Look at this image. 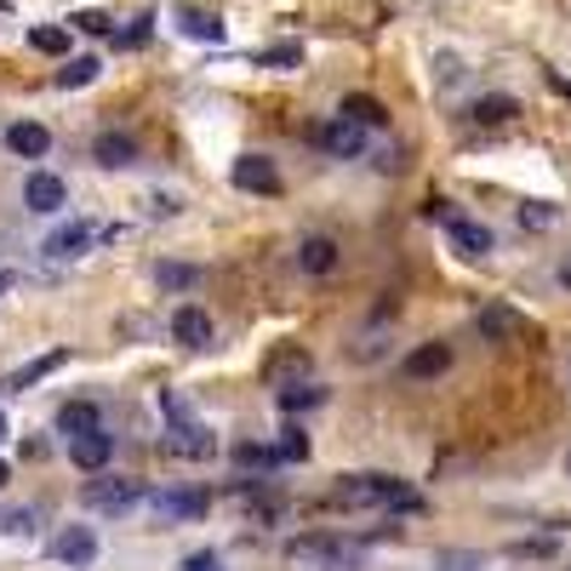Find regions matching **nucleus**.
Here are the masks:
<instances>
[{"label":"nucleus","mask_w":571,"mask_h":571,"mask_svg":"<svg viewBox=\"0 0 571 571\" xmlns=\"http://www.w3.org/2000/svg\"><path fill=\"white\" fill-rule=\"evenodd\" d=\"M332 503H355V509H401V514H424V491H412L394 475H343Z\"/></svg>","instance_id":"1"},{"label":"nucleus","mask_w":571,"mask_h":571,"mask_svg":"<svg viewBox=\"0 0 571 571\" xmlns=\"http://www.w3.org/2000/svg\"><path fill=\"white\" fill-rule=\"evenodd\" d=\"M160 412H166V452H178V457H217V435L201 424V417L189 412V401L183 394H160Z\"/></svg>","instance_id":"2"},{"label":"nucleus","mask_w":571,"mask_h":571,"mask_svg":"<svg viewBox=\"0 0 571 571\" xmlns=\"http://www.w3.org/2000/svg\"><path fill=\"white\" fill-rule=\"evenodd\" d=\"M143 498H148L143 480H127V475H97V480H86V491H81V503L97 509V514H127V509H138Z\"/></svg>","instance_id":"3"},{"label":"nucleus","mask_w":571,"mask_h":571,"mask_svg":"<svg viewBox=\"0 0 571 571\" xmlns=\"http://www.w3.org/2000/svg\"><path fill=\"white\" fill-rule=\"evenodd\" d=\"M148 509H155L160 520H171V526H178V520H201V514L212 509V491H201V486L155 491V498H148Z\"/></svg>","instance_id":"4"},{"label":"nucleus","mask_w":571,"mask_h":571,"mask_svg":"<svg viewBox=\"0 0 571 571\" xmlns=\"http://www.w3.org/2000/svg\"><path fill=\"white\" fill-rule=\"evenodd\" d=\"M292 555L297 560H320L332 571H360V549H355V543H337V537H297Z\"/></svg>","instance_id":"5"},{"label":"nucleus","mask_w":571,"mask_h":571,"mask_svg":"<svg viewBox=\"0 0 571 571\" xmlns=\"http://www.w3.org/2000/svg\"><path fill=\"white\" fill-rule=\"evenodd\" d=\"M314 143L326 148V155H337V160H360L366 155V127H355V120H332V127H314Z\"/></svg>","instance_id":"6"},{"label":"nucleus","mask_w":571,"mask_h":571,"mask_svg":"<svg viewBox=\"0 0 571 571\" xmlns=\"http://www.w3.org/2000/svg\"><path fill=\"white\" fill-rule=\"evenodd\" d=\"M235 189H246V194H281L286 183H281V166L269 155H240L235 160Z\"/></svg>","instance_id":"7"},{"label":"nucleus","mask_w":571,"mask_h":571,"mask_svg":"<svg viewBox=\"0 0 571 571\" xmlns=\"http://www.w3.org/2000/svg\"><path fill=\"white\" fill-rule=\"evenodd\" d=\"M23 206L40 212V217L63 212V206H69V189H63L58 171H29V183H23Z\"/></svg>","instance_id":"8"},{"label":"nucleus","mask_w":571,"mask_h":571,"mask_svg":"<svg viewBox=\"0 0 571 571\" xmlns=\"http://www.w3.org/2000/svg\"><path fill=\"white\" fill-rule=\"evenodd\" d=\"M109 457H115V435H104V429H86V435L69 440V463L86 468V475H104Z\"/></svg>","instance_id":"9"},{"label":"nucleus","mask_w":571,"mask_h":571,"mask_svg":"<svg viewBox=\"0 0 571 571\" xmlns=\"http://www.w3.org/2000/svg\"><path fill=\"white\" fill-rule=\"evenodd\" d=\"M52 560H63V566H92L97 560V532L92 526H63L58 537H52Z\"/></svg>","instance_id":"10"},{"label":"nucleus","mask_w":571,"mask_h":571,"mask_svg":"<svg viewBox=\"0 0 571 571\" xmlns=\"http://www.w3.org/2000/svg\"><path fill=\"white\" fill-rule=\"evenodd\" d=\"M92 240H97V229H92V223H63V229H52V235H46V246H40V252L52 258V263H69V258L92 252Z\"/></svg>","instance_id":"11"},{"label":"nucleus","mask_w":571,"mask_h":571,"mask_svg":"<svg viewBox=\"0 0 571 571\" xmlns=\"http://www.w3.org/2000/svg\"><path fill=\"white\" fill-rule=\"evenodd\" d=\"M445 240H452L463 258H486L491 246H498L486 223H468V217H457V212H445Z\"/></svg>","instance_id":"12"},{"label":"nucleus","mask_w":571,"mask_h":571,"mask_svg":"<svg viewBox=\"0 0 571 571\" xmlns=\"http://www.w3.org/2000/svg\"><path fill=\"white\" fill-rule=\"evenodd\" d=\"M452 366V343H417V349L401 360V371L412 383H424V378H440V371Z\"/></svg>","instance_id":"13"},{"label":"nucleus","mask_w":571,"mask_h":571,"mask_svg":"<svg viewBox=\"0 0 571 571\" xmlns=\"http://www.w3.org/2000/svg\"><path fill=\"white\" fill-rule=\"evenodd\" d=\"M171 23H178V29L189 35V40H206V46H217L223 40V17L217 12H206V7H171Z\"/></svg>","instance_id":"14"},{"label":"nucleus","mask_w":571,"mask_h":571,"mask_svg":"<svg viewBox=\"0 0 571 571\" xmlns=\"http://www.w3.org/2000/svg\"><path fill=\"white\" fill-rule=\"evenodd\" d=\"M475 326H480V337H486V343H514V337H526V320H520L509 304H491V309H480V320H475Z\"/></svg>","instance_id":"15"},{"label":"nucleus","mask_w":571,"mask_h":571,"mask_svg":"<svg viewBox=\"0 0 571 571\" xmlns=\"http://www.w3.org/2000/svg\"><path fill=\"white\" fill-rule=\"evenodd\" d=\"M171 337H178L183 349H212V320H206V309L183 304L178 314H171Z\"/></svg>","instance_id":"16"},{"label":"nucleus","mask_w":571,"mask_h":571,"mask_svg":"<svg viewBox=\"0 0 571 571\" xmlns=\"http://www.w3.org/2000/svg\"><path fill=\"white\" fill-rule=\"evenodd\" d=\"M263 378L269 383H304L309 378V349H304V343H286V349H275V355H269L263 360Z\"/></svg>","instance_id":"17"},{"label":"nucleus","mask_w":571,"mask_h":571,"mask_svg":"<svg viewBox=\"0 0 571 571\" xmlns=\"http://www.w3.org/2000/svg\"><path fill=\"white\" fill-rule=\"evenodd\" d=\"M7 148L17 160H40L46 148H52V132H46L40 120H17V127H7Z\"/></svg>","instance_id":"18"},{"label":"nucleus","mask_w":571,"mask_h":571,"mask_svg":"<svg viewBox=\"0 0 571 571\" xmlns=\"http://www.w3.org/2000/svg\"><path fill=\"white\" fill-rule=\"evenodd\" d=\"M63 360H69L63 349H52V355H40V360H23L17 371H7V378H0V389H7V394H23V389H35L40 378H52V371H58Z\"/></svg>","instance_id":"19"},{"label":"nucleus","mask_w":571,"mask_h":571,"mask_svg":"<svg viewBox=\"0 0 571 571\" xmlns=\"http://www.w3.org/2000/svg\"><path fill=\"white\" fill-rule=\"evenodd\" d=\"M297 263H304V275H332L337 269V240L332 235H309L297 246Z\"/></svg>","instance_id":"20"},{"label":"nucleus","mask_w":571,"mask_h":571,"mask_svg":"<svg viewBox=\"0 0 571 571\" xmlns=\"http://www.w3.org/2000/svg\"><path fill=\"white\" fill-rule=\"evenodd\" d=\"M92 160H97V166H109V171H120V166H132V160H138V143H132L127 132H104V138L92 143Z\"/></svg>","instance_id":"21"},{"label":"nucleus","mask_w":571,"mask_h":571,"mask_svg":"<svg viewBox=\"0 0 571 571\" xmlns=\"http://www.w3.org/2000/svg\"><path fill=\"white\" fill-rule=\"evenodd\" d=\"M275 401H281V412L286 417H297V412H314L320 401H326V389H320V383H281V394H275Z\"/></svg>","instance_id":"22"},{"label":"nucleus","mask_w":571,"mask_h":571,"mask_svg":"<svg viewBox=\"0 0 571 571\" xmlns=\"http://www.w3.org/2000/svg\"><path fill=\"white\" fill-rule=\"evenodd\" d=\"M343 120H355V127L371 132V127H383V120H389V109L371 92H349V97H343Z\"/></svg>","instance_id":"23"},{"label":"nucleus","mask_w":571,"mask_h":571,"mask_svg":"<svg viewBox=\"0 0 571 571\" xmlns=\"http://www.w3.org/2000/svg\"><path fill=\"white\" fill-rule=\"evenodd\" d=\"M520 115V104H514V97H480V104L475 109H468V120H475V127H509V120Z\"/></svg>","instance_id":"24"},{"label":"nucleus","mask_w":571,"mask_h":571,"mask_svg":"<svg viewBox=\"0 0 571 571\" xmlns=\"http://www.w3.org/2000/svg\"><path fill=\"white\" fill-rule=\"evenodd\" d=\"M97 69H104L97 58H63V69L52 74V81H58L63 92H74V86H92V81H97Z\"/></svg>","instance_id":"25"},{"label":"nucleus","mask_w":571,"mask_h":571,"mask_svg":"<svg viewBox=\"0 0 571 571\" xmlns=\"http://www.w3.org/2000/svg\"><path fill=\"white\" fill-rule=\"evenodd\" d=\"M58 429L74 440V435H86V429H97V406L92 401H69L63 412H58Z\"/></svg>","instance_id":"26"},{"label":"nucleus","mask_w":571,"mask_h":571,"mask_svg":"<svg viewBox=\"0 0 571 571\" xmlns=\"http://www.w3.org/2000/svg\"><path fill=\"white\" fill-rule=\"evenodd\" d=\"M235 468H281L275 463V445H263V440H235Z\"/></svg>","instance_id":"27"},{"label":"nucleus","mask_w":571,"mask_h":571,"mask_svg":"<svg viewBox=\"0 0 571 571\" xmlns=\"http://www.w3.org/2000/svg\"><path fill=\"white\" fill-rule=\"evenodd\" d=\"M29 46L46 52V58H63L69 52V29H63V23H40V29H29Z\"/></svg>","instance_id":"28"},{"label":"nucleus","mask_w":571,"mask_h":571,"mask_svg":"<svg viewBox=\"0 0 571 571\" xmlns=\"http://www.w3.org/2000/svg\"><path fill=\"white\" fill-rule=\"evenodd\" d=\"M275 463H309V435H304V429H281Z\"/></svg>","instance_id":"29"},{"label":"nucleus","mask_w":571,"mask_h":571,"mask_svg":"<svg viewBox=\"0 0 571 571\" xmlns=\"http://www.w3.org/2000/svg\"><path fill=\"white\" fill-rule=\"evenodd\" d=\"M155 281L166 292H189L194 281H201V269H189V263H155Z\"/></svg>","instance_id":"30"},{"label":"nucleus","mask_w":571,"mask_h":571,"mask_svg":"<svg viewBox=\"0 0 571 571\" xmlns=\"http://www.w3.org/2000/svg\"><path fill=\"white\" fill-rule=\"evenodd\" d=\"M258 63H263V69H297V63H304V46H297V40L263 46V52H258Z\"/></svg>","instance_id":"31"},{"label":"nucleus","mask_w":571,"mask_h":571,"mask_svg":"<svg viewBox=\"0 0 571 571\" xmlns=\"http://www.w3.org/2000/svg\"><path fill=\"white\" fill-rule=\"evenodd\" d=\"M69 29H81V35H115V17H109V12H97V7H86V12H74V17H69Z\"/></svg>","instance_id":"32"},{"label":"nucleus","mask_w":571,"mask_h":571,"mask_svg":"<svg viewBox=\"0 0 571 571\" xmlns=\"http://www.w3.org/2000/svg\"><path fill=\"white\" fill-rule=\"evenodd\" d=\"M520 223H526V229H555V223H560V206H549V201H526V206H520Z\"/></svg>","instance_id":"33"},{"label":"nucleus","mask_w":571,"mask_h":571,"mask_svg":"<svg viewBox=\"0 0 571 571\" xmlns=\"http://www.w3.org/2000/svg\"><path fill=\"white\" fill-rule=\"evenodd\" d=\"M115 46H120V52H138V46H148V17H138L132 29H120Z\"/></svg>","instance_id":"34"},{"label":"nucleus","mask_w":571,"mask_h":571,"mask_svg":"<svg viewBox=\"0 0 571 571\" xmlns=\"http://www.w3.org/2000/svg\"><path fill=\"white\" fill-rule=\"evenodd\" d=\"M486 566V555H445L440 560V571H480Z\"/></svg>","instance_id":"35"},{"label":"nucleus","mask_w":571,"mask_h":571,"mask_svg":"<svg viewBox=\"0 0 571 571\" xmlns=\"http://www.w3.org/2000/svg\"><path fill=\"white\" fill-rule=\"evenodd\" d=\"M183 571H223V560H217L212 549H201V555H189V560H183Z\"/></svg>","instance_id":"36"},{"label":"nucleus","mask_w":571,"mask_h":571,"mask_svg":"<svg viewBox=\"0 0 571 571\" xmlns=\"http://www.w3.org/2000/svg\"><path fill=\"white\" fill-rule=\"evenodd\" d=\"M514 555H555V537H532V543H514Z\"/></svg>","instance_id":"37"},{"label":"nucleus","mask_w":571,"mask_h":571,"mask_svg":"<svg viewBox=\"0 0 571 571\" xmlns=\"http://www.w3.org/2000/svg\"><path fill=\"white\" fill-rule=\"evenodd\" d=\"M46 452H52V445H46L40 435H29V440H23V457H29V463H40Z\"/></svg>","instance_id":"38"},{"label":"nucleus","mask_w":571,"mask_h":571,"mask_svg":"<svg viewBox=\"0 0 571 571\" xmlns=\"http://www.w3.org/2000/svg\"><path fill=\"white\" fill-rule=\"evenodd\" d=\"M452 81H463V63L457 58H440V86H452Z\"/></svg>","instance_id":"39"},{"label":"nucleus","mask_w":571,"mask_h":571,"mask_svg":"<svg viewBox=\"0 0 571 571\" xmlns=\"http://www.w3.org/2000/svg\"><path fill=\"white\" fill-rule=\"evenodd\" d=\"M12 286H17V275H12V269H0V297H7Z\"/></svg>","instance_id":"40"},{"label":"nucleus","mask_w":571,"mask_h":571,"mask_svg":"<svg viewBox=\"0 0 571 571\" xmlns=\"http://www.w3.org/2000/svg\"><path fill=\"white\" fill-rule=\"evenodd\" d=\"M560 286H566V292H571V263H566V269H560Z\"/></svg>","instance_id":"41"},{"label":"nucleus","mask_w":571,"mask_h":571,"mask_svg":"<svg viewBox=\"0 0 571 571\" xmlns=\"http://www.w3.org/2000/svg\"><path fill=\"white\" fill-rule=\"evenodd\" d=\"M7 480H12V468H7V463H0V486H7Z\"/></svg>","instance_id":"42"},{"label":"nucleus","mask_w":571,"mask_h":571,"mask_svg":"<svg viewBox=\"0 0 571 571\" xmlns=\"http://www.w3.org/2000/svg\"><path fill=\"white\" fill-rule=\"evenodd\" d=\"M0 440H7V417H0Z\"/></svg>","instance_id":"43"},{"label":"nucleus","mask_w":571,"mask_h":571,"mask_svg":"<svg viewBox=\"0 0 571 571\" xmlns=\"http://www.w3.org/2000/svg\"><path fill=\"white\" fill-rule=\"evenodd\" d=\"M566 475H571V452H566Z\"/></svg>","instance_id":"44"},{"label":"nucleus","mask_w":571,"mask_h":571,"mask_svg":"<svg viewBox=\"0 0 571 571\" xmlns=\"http://www.w3.org/2000/svg\"><path fill=\"white\" fill-rule=\"evenodd\" d=\"M0 7H7V0H0Z\"/></svg>","instance_id":"45"}]
</instances>
